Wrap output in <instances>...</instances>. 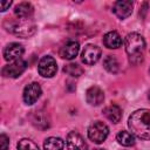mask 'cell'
Wrapping results in <instances>:
<instances>
[{
  "instance_id": "cell-1",
  "label": "cell",
  "mask_w": 150,
  "mask_h": 150,
  "mask_svg": "<svg viewBox=\"0 0 150 150\" xmlns=\"http://www.w3.org/2000/svg\"><path fill=\"white\" fill-rule=\"evenodd\" d=\"M131 134L141 139H150V110L138 109L134 111L128 121Z\"/></svg>"
},
{
  "instance_id": "cell-2",
  "label": "cell",
  "mask_w": 150,
  "mask_h": 150,
  "mask_svg": "<svg viewBox=\"0 0 150 150\" xmlns=\"http://www.w3.org/2000/svg\"><path fill=\"white\" fill-rule=\"evenodd\" d=\"M125 52L129 55V61L132 64H138L143 61V53L145 49V41L138 33H129L124 40Z\"/></svg>"
},
{
  "instance_id": "cell-3",
  "label": "cell",
  "mask_w": 150,
  "mask_h": 150,
  "mask_svg": "<svg viewBox=\"0 0 150 150\" xmlns=\"http://www.w3.org/2000/svg\"><path fill=\"white\" fill-rule=\"evenodd\" d=\"M5 27L8 32H12L13 34L20 38H29L36 30L35 23L29 19H22L20 21H11L9 26H5Z\"/></svg>"
},
{
  "instance_id": "cell-4",
  "label": "cell",
  "mask_w": 150,
  "mask_h": 150,
  "mask_svg": "<svg viewBox=\"0 0 150 150\" xmlns=\"http://www.w3.org/2000/svg\"><path fill=\"white\" fill-rule=\"evenodd\" d=\"M108 135H109V128L105 123L101 121H96L91 123L88 128V137L90 141H93L96 144L104 142Z\"/></svg>"
},
{
  "instance_id": "cell-5",
  "label": "cell",
  "mask_w": 150,
  "mask_h": 150,
  "mask_svg": "<svg viewBox=\"0 0 150 150\" xmlns=\"http://www.w3.org/2000/svg\"><path fill=\"white\" fill-rule=\"evenodd\" d=\"M27 68V62L22 59H19V60H15L13 62H9L8 64L4 66L2 68V75L5 77H12V79H15V77H19Z\"/></svg>"
},
{
  "instance_id": "cell-6",
  "label": "cell",
  "mask_w": 150,
  "mask_h": 150,
  "mask_svg": "<svg viewBox=\"0 0 150 150\" xmlns=\"http://www.w3.org/2000/svg\"><path fill=\"white\" fill-rule=\"evenodd\" d=\"M38 70H39V74L43 77H53L57 70L55 59L49 55L43 56L38 64Z\"/></svg>"
},
{
  "instance_id": "cell-7",
  "label": "cell",
  "mask_w": 150,
  "mask_h": 150,
  "mask_svg": "<svg viewBox=\"0 0 150 150\" xmlns=\"http://www.w3.org/2000/svg\"><path fill=\"white\" fill-rule=\"evenodd\" d=\"M101 48L97 47L96 45H87L83 50H82V54H81V59H82V62L84 64H88V66H91L94 63H96L100 57H101Z\"/></svg>"
},
{
  "instance_id": "cell-8",
  "label": "cell",
  "mask_w": 150,
  "mask_h": 150,
  "mask_svg": "<svg viewBox=\"0 0 150 150\" xmlns=\"http://www.w3.org/2000/svg\"><path fill=\"white\" fill-rule=\"evenodd\" d=\"M41 87L38 82H32L29 84H27L23 89V94H22V97H23V101L26 104L30 105V104H34L39 97L41 96Z\"/></svg>"
},
{
  "instance_id": "cell-9",
  "label": "cell",
  "mask_w": 150,
  "mask_h": 150,
  "mask_svg": "<svg viewBox=\"0 0 150 150\" xmlns=\"http://www.w3.org/2000/svg\"><path fill=\"white\" fill-rule=\"evenodd\" d=\"M112 12L121 20L128 18L132 13V2L130 0H118L112 6Z\"/></svg>"
},
{
  "instance_id": "cell-10",
  "label": "cell",
  "mask_w": 150,
  "mask_h": 150,
  "mask_svg": "<svg viewBox=\"0 0 150 150\" xmlns=\"http://www.w3.org/2000/svg\"><path fill=\"white\" fill-rule=\"evenodd\" d=\"M66 142H67L68 150H87L88 148L83 137L76 131H70L67 136Z\"/></svg>"
},
{
  "instance_id": "cell-11",
  "label": "cell",
  "mask_w": 150,
  "mask_h": 150,
  "mask_svg": "<svg viewBox=\"0 0 150 150\" xmlns=\"http://www.w3.org/2000/svg\"><path fill=\"white\" fill-rule=\"evenodd\" d=\"M22 54H23V47L22 45L16 43V42L7 45L4 49V57L6 61H9V62L21 59Z\"/></svg>"
},
{
  "instance_id": "cell-12",
  "label": "cell",
  "mask_w": 150,
  "mask_h": 150,
  "mask_svg": "<svg viewBox=\"0 0 150 150\" xmlns=\"http://www.w3.org/2000/svg\"><path fill=\"white\" fill-rule=\"evenodd\" d=\"M86 100L90 105H100L104 100V93L100 87L93 86L86 91Z\"/></svg>"
},
{
  "instance_id": "cell-13",
  "label": "cell",
  "mask_w": 150,
  "mask_h": 150,
  "mask_svg": "<svg viewBox=\"0 0 150 150\" xmlns=\"http://www.w3.org/2000/svg\"><path fill=\"white\" fill-rule=\"evenodd\" d=\"M80 50V45L76 41H68L60 49V56L66 60H73Z\"/></svg>"
},
{
  "instance_id": "cell-14",
  "label": "cell",
  "mask_w": 150,
  "mask_h": 150,
  "mask_svg": "<svg viewBox=\"0 0 150 150\" xmlns=\"http://www.w3.org/2000/svg\"><path fill=\"white\" fill-rule=\"evenodd\" d=\"M103 45L109 49H117L122 46V38L115 30L108 32L103 36Z\"/></svg>"
},
{
  "instance_id": "cell-15",
  "label": "cell",
  "mask_w": 150,
  "mask_h": 150,
  "mask_svg": "<svg viewBox=\"0 0 150 150\" xmlns=\"http://www.w3.org/2000/svg\"><path fill=\"white\" fill-rule=\"evenodd\" d=\"M33 12H34V8L29 2H20L14 8V14L21 20L22 19H29L32 16Z\"/></svg>"
},
{
  "instance_id": "cell-16",
  "label": "cell",
  "mask_w": 150,
  "mask_h": 150,
  "mask_svg": "<svg viewBox=\"0 0 150 150\" xmlns=\"http://www.w3.org/2000/svg\"><path fill=\"white\" fill-rule=\"evenodd\" d=\"M103 114L112 123H118L122 118V110L116 104H110V105L105 107L104 110H103Z\"/></svg>"
},
{
  "instance_id": "cell-17",
  "label": "cell",
  "mask_w": 150,
  "mask_h": 150,
  "mask_svg": "<svg viewBox=\"0 0 150 150\" xmlns=\"http://www.w3.org/2000/svg\"><path fill=\"white\" fill-rule=\"evenodd\" d=\"M64 142L60 137H48L43 142L45 150H63Z\"/></svg>"
},
{
  "instance_id": "cell-18",
  "label": "cell",
  "mask_w": 150,
  "mask_h": 150,
  "mask_svg": "<svg viewBox=\"0 0 150 150\" xmlns=\"http://www.w3.org/2000/svg\"><path fill=\"white\" fill-rule=\"evenodd\" d=\"M116 139L117 142L123 145V146H131L135 144V136L129 132V131H125V130H122L120 131L117 135H116Z\"/></svg>"
},
{
  "instance_id": "cell-19",
  "label": "cell",
  "mask_w": 150,
  "mask_h": 150,
  "mask_svg": "<svg viewBox=\"0 0 150 150\" xmlns=\"http://www.w3.org/2000/svg\"><path fill=\"white\" fill-rule=\"evenodd\" d=\"M103 66H104V68L109 71V73H112V74H115V73H117V70H118V61L116 60V57L114 56V55H108L105 59H104V61H103Z\"/></svg>"
},
{
  "instance_id": "cell-20",
  "label": "cell",
  "mask_w": 150,
  "mask_h": 150,
  "mask_svg": "<svg viewBox=\"0 0 150 150\" xmlns=\"http://www.w3.org/2000/svg\"><path fill=\"white\" fill-rule=\"evenodd\" d=\"M63 71H64L66 74L70 75V76H74V77H79L80 75H82V73H83V69H82V68H81L79 64H76V63H69V64L64 66V68H63Z\"/></svg>"
},
{
  "instance_id": "cell-21",
  "label": "cell",
  "mask_w": 150,
  "mask_h": 150,
  "mask_svg": "<svg viewBox=\"0 0 150 150\" xmlns=\"http://www.w3.org/2000/svg\"><path fill=\"white\" fill-rule=\"evenodd\" d=\"M18 150H40L38 144L28 138H22L18 142Z\"/></svg>"
},
{
  "instance_id": "cell-22",
  "label": "cell",
  "mask_w": 150,
  "mask_h": 150,
  "mask_svg": "<svg viewBox=\"0 0 150 150\" xmlns=\"http://www.w3.org/2000/svg\"><path fill=\"white\" fill-rule=\"evenodd\" d=\"M0 143H1V150H7L8 144H9V139L5 134L0 135Z\"/></svg>"
},
{
  "instance_id": "cell-23",
  "label": "cell",
  "mask_w": 150,
  "mask_h": 150,
  "mask_svg": "<svg viewBox=\"0 0 150 150\" xmlns=\"http://www.w3.org/2000/svg\"><path fill=\"white\" fill-rule=\"evenodd\" d=\"M12 5V1H0V7H1V12H5L7 8H9V6Z\"/></svg>"
},
{
  "instance_id": "cell-24",
  "label": "cell",
  "mask_w": 150,
  "mask_h": 150,
  "mask_svg": "<svg viewBox=\"0 0 150 150\" xmlns=\"http://www.w3.org/2000/svg\"><path fill=\"white\" fill-rule=\"evenodd\" d=\"M148 98L150 100V91H149V95H148Z\"/></svg>"
},
{
  "instance_id": "cell-25",
  "label": "cell",
  "mask_w": 150,
  "mask_h": 150,
  "mask_svg": "<svg viewBox=\"0 0 150 150\" xmlns=\"http://www.w3.org/2000/svg\"><path fill=\"white\" fill-rule=\"evenodd\" d=\"M94 150H103V149H94Z\"/></svg>"
},
{
  "instance_id": "cell-26",
  "label": "cell",
  "mask_w": 150,
  "mask_h": 150,
  "mask_svg": "<svg viewBox=\"0 0 150 150\" xmlns=\"http://www.w3.org/2000/svg\"><path fill=\"white\" fill-rule=\"evenodd\" d=\"M149 71H150V70H149Z\"/></svg>"
}]
</instances>
